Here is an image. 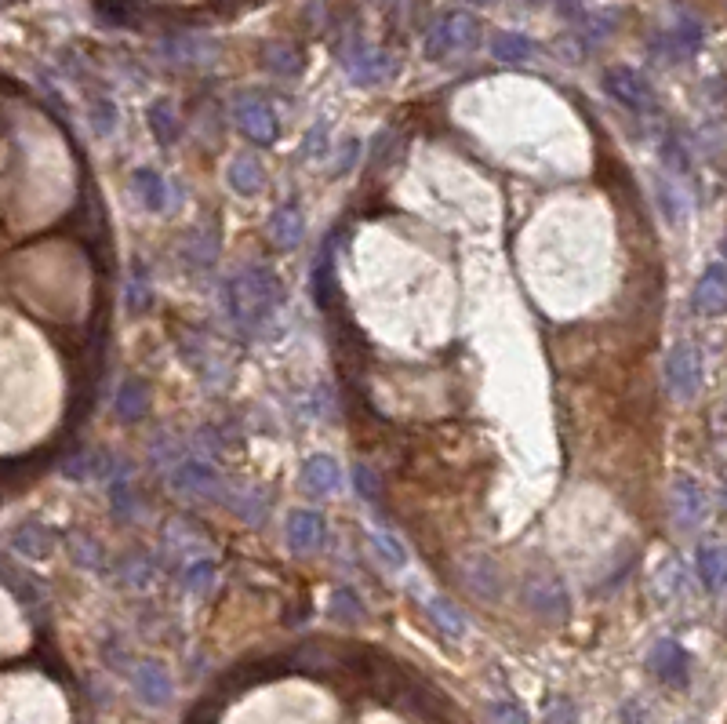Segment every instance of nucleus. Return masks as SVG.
Segmentation results:
<instances>
[{"label": "nucleus", "instance_id": "obj_41", "mask_svg": "<svg viewBox=\"0 0 727 724\" xmlns=\"http://www.w3.org/2000/svg\"><path fill=\"white\" fill-rule=\"evenodd\" d=\"M324 150H328V124H313V128H309L306 146H302V153H306V157H320Z\"/></svg>", "mask_w": 727, "mask_h": 724}, {"label": "nucleus", "instance_id": "obj_4", "mask_svg": "<svg viewBox=\"0 0 727 724\" xmlns=\"http://www.w3.org/2000/svg\"><path fill=\"white\" fill-rule=\"evenodd\" d=\"M604 91H608L618 106H626V110H633V113L658 110L655 84H651L640 70H633V66H608V70H604Z\"/></svg>", "mask_w": 727, "mask_h": 724}, {"label": "nucleus", "instance_id": "obj_23", "mask_svg": "<svg viewBox=\"0 0 727 724\" xmlns=\"http://www.w3.org/2000/svg\"><path fill=\"white\" fill-rule=\"evenodd\" d=\"M575 41L586 51H593L597 44H604L611 33L618 30V11H597V15H578Z\"/></svg>", "mask_w": 727, "mask_h": 724}, {"label": "nucleus", "instance_id": "obj_46", "mask_svg": "<svg viewBox=\"0 0 727 724\" xmlns=\"http://www.w3.org/2000/svg\"><path fill=\"white\" fill-rule=\"evenodd\" d=\"M371 4H389V0H371Z\"/></svg>", "mask_w": 727, "mask_h": 724}, {"label": "nucleus", "instance_id": "obj_12", "mask_svg": "<svg viewBox=\"0 0 727 724\" xmlns=\"http://www.w3.org/2000/svg\"><path fill=\"white\" fill-rule=\"evenodd\" d=\"M695 310L706 313V317H720V313H727V266L724 262L706 266V273L698 277Z\"/></svg>", "mask_w": 727, "mask_h": 724}, {"label": "nucleus", "instance_id": "obj_32", "mask_svg": "<svg viewBox=\"0 0 727 724\" xmlns=\"http://www.w3.org/2000/svg\"><path fill=\"white\" fill-rule=\"evenodd\" d=\"M371 546H375V554L382 557L386 564H393V568H404L408 564V550H404V543H400L393 532H371Z\"/></svg>", "mask_w": 727, "mask_h": 724}, {"label": "nucleus", "instance_id": "obj_48", "mask_svg": "<svg viewBox=\"0 0 727 724\" xmlns=\"http://www.w3.org/2000/svg\"><path fill=\"white\" fill-rule=\"evenodd\" d=\"M226 4H240V0H226Z\"/></svg>", "mask_w": 727, "mask_h": 724}, {"label": "nucleus", "instance_id": "obj_24", "mask_svg": "<svg viewBox=\"0 0 727 724\" xmlns=\"http://www.w3.org/2000/svg\"><path fill=\"white\" fill-rule=\"evenodd\" d=\"M491 55L498 62H509V66H517V62H531L538 55L535 41L524 37V33H513V30H498L491 37Z\"/></svg>", "mask_w": 727, "mask_h": 724}, {"label": "nucleus", "instance_id": "obj_31", "mask_svg": "<svg viewBox=\"0 0 727 724\" xmlns=\"http://www.w3.org/2000/svg\"><path fill=\"white\" fill-rule=\"evenodd\" d=\"M208 44H204V37H168L164 41V55H168L171 62H179V66H186V62H204L208 55H215V51H204Z\"/></svg>", "mask_w": 727, "mask_h": 724}, {"label": "nucleus", "instance_id": "obj_28", "mask_svg": "<svg viewBox=\"0 0 727 724\" xmlns=\"http://www.w3.org/2000/svg\"><path fill=\"white\" fill-rule=\"evenodd\" d=\"M146 121H150V131L157 135L160 146H175L179 142L182 128H179V117H175V106L168 99L153 102L150 110H146Z\"/></svg>", "mask_w": 727, "mask_h": 724}, {"label": "nucleus", "instance_id": "obj_18", "mask_svg": "<svg viewBox=\"0 0 727 724\" xmlns=\"http://www.w3.org/2000/svg\"><path fill=\"white\" fill-rule=\"evenodd\" d=\"M131 193L146 212H164L168 208V182L160 179L157 168H135L131 171Z\"/></svg>", "mask_w": 727, "mask_h": 724}, {"label": "nucleus", "instance_id": "obj_45", "mask_svg": "<svg viewBox=\"0 0 727 724\" xmlns=\"http://www.w3.org/2000/svg\"><path fill=\"white\" fill-rule=\"evenodd\" d=\"M524 4H546V0H524Z\"/></svg>", "mask_w": 727, "mask_h": 724}, {"label": "nucleus", "instance_id": "obj_27", "mask_svg": "<svg viewBox=\"0 0 727 724\" xmlns=\"http://www.w3.org/2000/svg\"><path fill=\"white\" fill-rule=\"evenodd\" d=\"M695 568H698V579H702L709 590H724L727 586V546H702L695 554Z\"/></svg>", "mask_w": 727, "mask_h": 724}, {"label": "nucleus", "instance_id": "obj_26", "mask_svg": "<svg viewBox=\"0 0 727 724\" xmlns=\"http://www.w3.org/2000/svg\"><path fill=\"white\" fill-rule=\"evenodd\" d=\"M462 579H466L469 590H473L477 597H484V601H495V597L502 594V579H498V568L488 561V557H473V561L466 564Z\"/></svg>", "mask_w": 727, "mask_h": 724}, {"label": "nucleus", "instance_id": "obj_14", "mask_svg": "<svg viewBox=\"0 0 727 724\" xmlns=\"http://www.w3.org/2000/svg\"><path fill=\"white\" fill-rule=\"evenodd\" d=\"M313 295H317L320 310L335 313L339 310V281H335V233H331L317 255V270H313Z\"/></svg>", "mask_w": 727, "mask_h": 724}, {"label": "nucleus", "instance_id": "obj_16", "mask_svg": "<svg viewBox=\"0 0 727 724\" xmlns=\"http://www.w3.org/2000/svg\"><path fill=\"white\" fill-rule=\"evenodd\" d=\"M673 506H677L684 528H695V524L706 521V495H702V488L695 484V477L680 473L677 484H673Z\"/></svg>", "mask_w": 727, "mask_h": 724}, {"label": "nucleus", "instance_id": "obj_36", "mask_svg": "<svg viewBox=\"0 0 727 724\" xmlns=\"http://www.w3.org/2000/svg\"><path fill=\"white\" fill-rule=\"evenodd\" d=\"M110 503H113V517H120V521H131V517H135V495H131L128 481H113Z\"/></svg>", "mask_w": 727, "mask_h": 724}, {"label": "nucleus", "instance_id": "obj_15", "mask_svg": "<svg viewBox=\"0 0 727 724\" xmlns=\"http://www.w3.org/2000/svg\"><path fill=\"white\" fill-rule=\"evenodd\" d=\"M324 539H328V524H324V517L313 510H299L288 517V543L295 546V550H302V554H309V550H320L324 546Z\"/></svg>", "mask_w": 727, "mask_h": 724}, {"label": "nucleus", "instance_id": "obj_7", "mask_svg": "<svg viewBox=\"0 0 727 724\" xmlns=\"http://www.w3.org/2000/svg\"><path fill=\"white\" fill-rule=\"evenodd\" d=\"M171 481H175L179 492L193 495V499H204V503H226L230 506V499H233L226 477H222L211 463H200V459H186V463H179V470H175Z\"/></svg>", "mask_w": 727, "mask_h": 724}, {"label": "nucleus", "instance_id": "obj_38", "mask_svg": "<svg viewBox=\"0 0 727 724\" xmlns=\"http://www.w3.org/2000/svg\"><path fill=\"white\" fill-rule=\"evenodd\" d=\"M488 714H491V724H528V714L517 703H509V699L506 703H491Z\"/></svg>", "mask_w": 727, "mask_h": 724}, {"label": "nucleus", "instance_id": "obj_34", "mask_svg": "<svg viewBox=\"0 0 727 724\" xmlns=\"http://www.w3.org/2000/svg\"><path fill=\"white\" fill-rule=\"evenodd\" d=\"M88 121L95 128V135H113L117 131V106L110 99H95L88 110Z\"/></svg>", "mask_w": 727, "mask_h": 724}, {"label": "nucleus", "instance_id": "obj_43", "mask_svg": "<svg viewBox=\"0 0 727 724\" xmlns=\"http://www.w3.org/2000/svg\"><path fill=\"white\" fill-rule=\"evenodd\" d=\"M357 153H360V142L357 139H349L346 146H342V153L335 157V171L331 175H346L353 164H357Z\"/></svg>", "mask_w": 727, "mask_h": 724}, {"label": "nucleus", "instance_id": "obj_9", "mask_svg": "<svg viewBox=\"0 0 727 724\" xmlns=\"http://www.w3.org/2000/svg\"><path fill=\"white\" fill-rule=\"evenodd\" d=\"M702 41H706V30H702V22L695 19V15H680L669 30H662L651 41V51H655L658 59L666 62H688L691 55H698V48H702Z\"/></svg>", "mask_w": 727, "mask_h": 724}, {"label": "nucleus", "instance_id": "obj_1", "mask_svg": "<svg viewBox=\"0 0 727 724\" xmlns=\"http://www.w3.org/2000/svg\"><path fill=\"white\" fill-rule=\"evenodd\" d=\"M280 302H284V288L277 273L266 266H244L226 281V310L244 335H266L277 321Z\"/></svg>", "mask_w": 727, "mask_h": 724}, {"label": "nucleus", "instance_id": "obj_13", "mask_svg": "<svg viewBox=\"0 0 727 724\" xmlns=\"http://www.w3.org/2000/svg\"><path fill=\"white\" fill-rule=\"evenodd\" d=\"M269 237H273V244H277V248H284V252L299 248L302 237H306V215H302L299 204L284 201L277 212L269 215Z\"/></svg>", "mask_w": 727, "mask_h": 724}, {"label": "nucleus", "instance_id": "obj_21", "mask_svg": "<svg viewBox=\"0 0 727 724\" xmlns=\"http://www.w3.org/2000/svg\"><path fill=\"white\" fill-rule=\"evenodd\" d=\"M11 546L19 550L22 557H30V561H40V557L51 554V546H55V535L51 528H44L40 521H22L15 532H11Z\"/></svg>", "mask_w": 727, "mask_h": 724}, {"label": "nucleus", "instance_id": "obj_3", "mask_svg": "<svg viewBox=\"0 0 727 724\" xmlns=\"http://www.w3.org/2000/svg\"><path fill=\"white\" fill-rule=\"evenodd\" d=\"M480 44V19L469 11H451L444 19H437L426 33V59L444 62L451 55L473 51Z\"/></svg>", "mask_w": 727, "mask_h": 724}, {"label": "nucleus", "instance_id": "obj_2", "mask_svg": "<svg viewBox=\"0 0 727 724\" xmlns=\"http://www.w3.org/2000/svg\"><path fill=\"white\" fill-rule=\"evenodd\" d=\"M339 62L342 70L349 73V81L360 84V88H371V84H382L389 81L393 73H397V62H393V55H389L386 48H375V44H368L360 33H346L339 41Z\"/></svg>", "mask_w": 727, "mask_h": 724}, {"label": "nucleus", "instance_id": "obj_33", "mask_svg": "<svg viewBox=\"0 0 727 724\" xmlns=\"http://www.w3.org/2000/svg\"><path fill=\"white\" fill-rule=\"evenodd\" d=\"M215 561H193L190 568H186V575H182V583H186V590H193V594H208L211 586H215Z\"/></svg>", "mask_w": 727, "mask_h": 724}, {"label": "nucleus", "instance_id": "obj_47", "mask_svg": "<svg viewBox=\"0 0 727 724\" xmlns=\"http://www.w3.org/2000/svg\"><path fill=\"white\" fill-rule=\"evenodd\" d=\"M473 4H488V0H473Z\"/></svg>", "mask_w": 727, "mask_h": 724}, {"label": "nucleus", "instance_id": "obj_29", "mask_svg": "<svg viewBox=\"0 0 727 724\" xmlns=\"http://www.w3.org/2000/svg\"><path fill=\"white\" fill-rule=\"evenodd\" d=\"M328 615L335 619V623H342V626H357V623H364V619H368V612H364V601H360L357 590H349V586H339V590L331 594Z\"/></svg>", "mask_w": 727, "mask_h": 724}, {"label": "nucleus", "instance_id": "obj_42", "mask_svg": "<svg viewBox=\"0 0 727 724\" xmlns=\"http://www.w3.org/2000/svg\"><path fill=\"white\" fill-rule=\"evenodd\" d=\"M73 557H77V564H102V550H99V543L95 539H77L73 543Z\"/></svg>", "mask_w": 727, "mask_h": 724}, {"label": "nucleus", "instance_id": "obj_17", "mask_svg": "<svg viewBox=\"0 0 727 724\" xmlns=\"http://www.w3.org/2000/svg\"><path fill=\"white\" fill-rule=\"evenodd\" d=\"M259 59L273 77H299V73L306 70V55L299 51V44H291V41L262 44Z\"/></svg>", "mask_w": 727, "mask_h": 724}, {"label": "nucleus", "instance_id": "obj_11", "mask_svg": "<svg viewBox=\"0 0 727 724\" xmlns=\"http://www.w3.org/2000/svg\"><path fill=\"white\" fill-rule=\"evenodd\" d=\"M648 666L655 670V677L669 688H684L691 681V655L680 648L677 641H658L648 655Z\"/></svg>", "mask_w": 727, "mask_h": 724}, {"label": "nucleus", "instance_id": "obj_39", "mask_svg": "<svg viewBox=\"0 0 727 724\" xmlns=\"http://www.w3.org/2000/svg\"><path fill=\"white\" fill-rule=\"evenodd\" d=\"M353 481H357V492L364 495L368 503H379V499H382L379 477H375V473H371L368 466H357V470H353Z\"/></svg>", "mask_w": 727, "mask_h": 724}, {"label": "nucleus", "instance_id": "obj_44", "mask_svg": "<svg viewBox=\"0 0 727 724\" xmlns=\"http://www.w3.org/2000/svg\"><path fill=\"white\" fill-rule=\"evenodd\" d=\"M553 8L560 11V15H568V19H578V15H586V0H553Z\"/></svg>", "mask_w": 727, "mask_h": 724}, {"label": "nucleus", "instance_id": "obj_19", "mask_svg": "<svg viewBox=\"0 0 727 724\" xmlns=\"http://www.w3.org/2000/svg\"><path fill=\"white\" fill-rule=\"evenodd\" d=\"M135 695L146 706H164L171 699V674L160 663H142L135 670Z\"/></svg>", "mask_w": 727, "mask_h": 724}, {"label": "nucleus", "instance_id": "obj_37", "mask_svg": "<svg viewBox=\"0 0 727 724\" xmlns=\"http://www.w3.org/2000/svg\"><path fill=\"white\" fill-rule=\"evenodd\" d=\"M226 699H219V695H211V699H204V703H197L190 710V717L182 724H219V710Z\"/></svg>", "mask_w": 727, "mask_h": 724}, {"label": "nucleus", "instance_id": "obj_25", "mask_svg": "<svg viewBox=\"0 0 727 724\" xmlns=\"http://www.w3.org/2000/svg\"><path fill=\"white\" fill-rule=\"evenodd\" d=\"M150 408V390L139 379H128V383L117 390V401H113V412H117L120 423H139L142 415Z\"/></svg>", "mask_w": 727, "mask_h": 724}, {"label": "nucleus", "instance_id": "obj_6", "mask_svg": "<svg viewBox=\"0 0 727 724\" xmlns=\"http://www.w3.org/2000/svg\"><path fill=\"white\" fill-rule=\"evenodd\" d=\"M524 604H528L538 619H546V623H564L571 612L568 590H564V583L553 572L528 575V583H524Z\"/></svg>", "mask_w": 727, "mask_h": 724}, {"label": "nucleus", "instance_id": "obj_40", "mask_svg": "<svg viewBox=\"0 0 727 724\" xmlns=\"http://www.w3.org/2000/svg\"><path fill=\"white\" fill-rule=\"evenodd\" d=\"M546 724H578V714H575V703L571 699H553L546 710Z\"/></svg>", "mask_w": 727, "mask_h": 724}, {"label": "nucleus", "instance_id": "obj_22", "mask_svg": "<svg viewBox=\"0 0 727 724\" xmlns=\"http://www.w3.org/2000/svg\"><path fill=\"white\" fill-rule=\"evenodd\" d=\"M226 182H230L233 193H240V197H255V193L266 186V171H262V161H259V157H251V153H244V157H233L230 171H226Z\"/></svg>", "mask_w": 727, "mask_h": 724}, {"label": "nucleus", "instance_id": "obj_35", "mask_svg": "<svg viewBox=\"0 0 727 724\" xmlns=\"http://www.w3.org/2000/svg\"><path fill=\"white\" fill-rule=\"evenodd\" d=\"M62 470L70 473V477H77V481H88V477H99V473H102V455H95V452H80V455H73V459H66V463H62Z\"/></svg>", "mask_w": 727, "mask_h": 724}, {"label": "nucleus", "instance_id": "obj_30", "mask_svg": "<svg viewBox=\"0 0 727 724\" xmlns=\"http://www.w3.org/2000/svg\"><path fill=\"white\" fill-rule=\"evenodd\" d=\"M429 619L437 623V630L440 634H448V637H462L466 634V615L455 608V604L448 601V597H429Z\"/></svg>", "mask_w": 727, "mask_h": 724}, {"label": "nucleus", "instance_id": "obj_20", "mask_svg": "<svg viewBox=\"0 0 727 724\" xmlns=\"http://www.w3.org/2000/svg\"><path fill=\"white\" fill-rule=\"evenodd\" d=\"M302 484H306L309 495L339 492V484H342L339 463H335L331 455H313V459H306V466H302Z\"/></svg>", "mask_w": 727, "mask_h": 724}, {"label": "nucleus", "instance_id": "obj_5", "mask_svg": "<svg viewBox=\"0 0 727 724\" xmlns=\"http://www.w3.org/2000/svg\"><path fill=\"white\" fill-rule=\"evenodd\" d=\"M70 230L77 233V241L88 248L91 255H106L110 248V226H106V212H102L99 197H95V186H84L77 208L70 215Z\"/></svg>", "mask_w": 727, "mask_h": 724}, {"label": "nucleus", "instance_id": "obj_8", "mask_svg": "<svg viewBox=\"0 0 727 724\" xmlns=\"http://www.w3.org/2000/svg\"><path fill=\"white\" fill-rule=\"evenodd\" d=\"M233 121H237V128L244 131L251 142H262V146L277 142V135H280L277 113H273L269 99H262L259 91H244V95H237V102H233Z\"/></svg>", "mask_w": 727, "mask_h": 724}, {"label": "nucleus", "instance_id": "obj_10", "mask_svg": "<svg viewBox=\"0 0 727 724\" xmlns=\"http://www.w3.org/2000/svg\"><path fill=\"white\" fill-rule=\"evenodd\" d=\"M666 386L677 397H695L698 386H702V353H698V346H691V342H680L677 350L669 353L666 361Z\"/></svg>", "mask_w": 727, "mask_h": 724}]
</instances>
